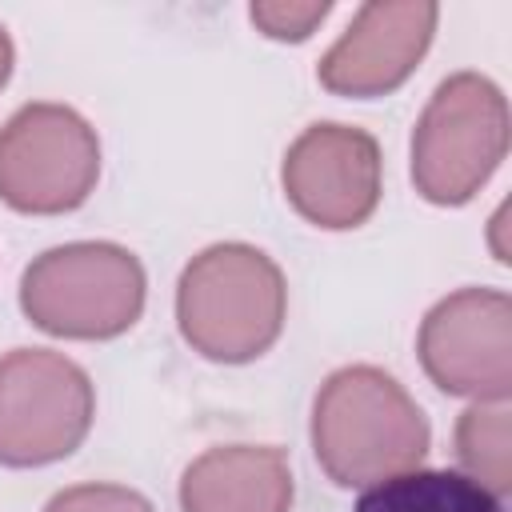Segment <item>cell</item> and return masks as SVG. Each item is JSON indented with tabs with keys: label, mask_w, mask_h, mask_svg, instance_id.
I'll use <instances>...</instances> for the list:
<instances>
[{
	"label": "cell",
	"mask_w": 512,
	"mask_h": 512,
	"mask_svg": "<svg viewBox=\"0 0 512 512\" xmlns=\"http://www.w3.org/2000/svg\"><path fill=\"white\" fill-rule=\"evenodd\" d=\"M44 512H152V504L120 484H76L56 492Z\"/></svg>",
	"instance_id": "obj_14"
},
{
	"label": "cell",
	"mask_w": 512,
	"mask_h": 512,
	"mask_svg": "<svg viewBox=\"0 0 512 512\" xmlns=\"http://www.w3.org/2000/svg\"><path fill=\"white\" fill-rule=\"evenodd\" d=\"M456 456L492 496L512 488V416L504 400H476L456 424Z\"/></svg>",
	"instance_id": "obj_12"
},
{
	"label": "cell",
	"mask_w": 512,
	"mask_h": 512,
	"mask_svg": "<svg viewBox=\"0 0 512 512\" xmlns=\"http://www.w3.org/2000/svg\"><path fill=\"white\" fill-rule=\"evenodd\" d=\"M292 468L280 448H212L184 468V512H288Z\"/></svg>",
	"instance_id": "obj_10"
},
{
	"label": "cell",
	"mask_w": 512,
	"mask_h": 512,
	"mask_svg": "<svg viewBox=\"0 0 512 512\" xmlns=\"http://www.w3.org/2000/svg\"><path fill=\"white\" fill-rule=\"evenodd\" d=\"M20 308L52 336H120L144 308V268L120 244L84 240L48 248L24 268Z\"/></svg>",
	"instance_id": "obj_3"
},
{
	"label": "cell",
	"mask_w": 512,
	"mask_h": 512,
	"mask_svg": "<svg viewBox=\"0 0 512 512\" xmlns=\"http://www.w3.org/2000/svg\"><path fill=\"white\" fill-rule=\"evenodd\" d=\"M432 0H372L324 52L316 76L340 96H380L408 80L436 32Z\"/></svg>",
	"instance_id": "obj_9"
},
{
	"label": "cell",
	"mask_w": 512,
	"mask_h": 512,
	"mask_svg": "<svg viewBox=\"0 0 512 512\" xmlns=\"http://www.w3.org/2000/svg\"><path fill=\"white\" fill-rule=\"evenodd\" d=\"M292 208L320 228H356L380 200V148L348 124H312L284 156Z\"/></svg>",
	"instance_id": "obj_8"
},
{
	"label": "cell",
	"mask_w": 512,
	"mask_h": 512,
	"mask_svg": "<svg viewBox=\"0 0 512 512\" xmlns=\"http://www.w3.org/2000/svg\"><path fill=\"white\" fill-rule=\"evenodd\" d=\"M176 320L200 356L244 364L280 336L284 276L260 248L212 244L180 276Z\"/></svg>",
	"instance_id": "obj_2"
},
{
	"label": "cell",
	"mask_w": 512,
	"mask_h": 512,
	"mask_svg": "<svg viewBox=\"0 0 512 512\" xmlns=\"http://www.w3.org/2000/svg\"><path fill=\"white\" fill-rule=\"evenodd\" d=\"M328 0H312V4H284V0H260L248 8L252 24L272 36V40H304L324 16H328Z\"/></svg>",
	"instance_id": "obj_13"
},
{
	"label": "cell",
	"mask_w": 512,
	"mask_h": 512,
	"mask_svg": "<svg viewBox=\"0 0 512 512\" xmlns=\"http://www.w3.org/2000/svg\"><path fill=\"white\" fill-rule=\"evenodd\" d=\"M504 148V92L480 72H456L432 92L412 132V180L432 204H464L504 160Z\"/></svg>",
	"instance_id": "obj_4"
},
{
	"label": "cell",
	"mask_w": 512,
	"mask_h": 512,
	"mask_svg": "<svg viewBox=\"0 0 512 512\" xmlns=\"http://www.w3.org/2000/svg\"><path fill=\"white\" fill-rule=\"evenodd\" d=\"M312 444L320 468L340 488H368L424 460L428 420L388 372L352 364L316 392Z\"/></svg>",
	"instance_id": "obj_1"
},
{
	"label": "cell",
	"mask_w": 512,
	"mask_h": 512,
	"mask_svg": "<svg viewBox=\"0 0 512 512\" xmlns=\"http://www.w3.org/2000/svg\"><path fill=\"white\" fill-rule=\"evenodd\" d=\"M92 380L48 348L0 356V464H52L80 448L92 428Z\"/></svg>",
	"instance_id": "obj_5"
},
{
	"label": "cell",
	"mask_w": 512,
	"mask_h": 512,
	"mask_svg": "<svg viewBox=\"0 0 512 512\" xmlns=\"http://www.w3.org/2000/svg\"><path fill=\"white\" fill-rule=\"evenodd\" d=\"M100 176V144L64 104H24L0 128V200L20 212H68Z\"/></svg>",
	"instance_id": "obj_6"
},
{
	"label": "cell",
	"mask_w": 512,
	"mask_h": 512,
	"mask_svg": "<svg viewBox=\"0 0 512 512\" xmlns=\"http://www.w3.org/2000/svg\"><path fill=\"white\" fill-rule=\"evenodd\" d=\"M356 512H500V496L452 468H408L368 484Z\"/></svg>",
	"instance_id": "obj_11"
},
{
	"label": "cell",
	"mask_w": 512,
	"mask_h": 512,
	"mask_svg": "<svg viewBox=\"0 0 512 512\" xmlns=\"http://www.w3.org/2000/svg\"><path fill=\"white\" fill-rule=\"evenodd\" d=\"M8 72H12V40H8V32L0 28V88H4Z\"/></svg>",
	"instance_id": "obj_15"
},
{
	"label": "cell",
	"mask_w": 512,
	"mask_h": 512,
	"mask_svg": "<svg viewBox=\"0 0 512 512\" xmlns=\"http://www.w3.org/2000/svg\"><path fill=\"white\" fill-rule=\"evenodd\" d=\"M420 364L452 396L508 400L512 300L496 288H460L420 324Z\"/></svg>",
	"instance_id": "obj_7"
}]
</instances>
